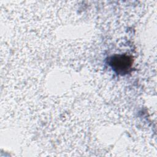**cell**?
<instances>
[{
  "label": "cell",
  "instance_id": "6da1fadb",
  "mask_svg": "<svg viewBox=\"0 0 157 157\" xmlns=\"http://www.w3.org/2000/svg\"><path fill=\"white\" fill-rule=\"evenodd\" d=\"M132 58L126 55L115 56L111 59L110 65L117 72H126L132 65Z\"/></svg>",
  "mask_w": 157,
  "mask_h": 157
}]
</instances>
